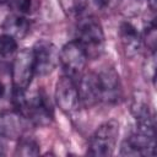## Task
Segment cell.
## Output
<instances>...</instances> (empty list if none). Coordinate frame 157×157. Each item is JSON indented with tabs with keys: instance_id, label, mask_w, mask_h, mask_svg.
<instances>
[{
	"instance_id": "1",
	"label": "cell",
	"mask_w": 157,
	"mask_h": 157,
	"mask_svg": "<svg viewBox=\"0 0 157 157\" xmlns=\"http://www.w3.org/2000/svg\"><path fill=\"white\" fill-rule=\"evenodd\" d=\"M12 103L17 112L37 125H47L53 120V107L44 91L27 96L26 91L13 90Z\"/></svg>"
},
{
	"instance_id": "2",
	"label": "cell",
	"mask_w": 157,
	"mask_h": 157,
	"mask_svg": "<svg viewBox=\"0 0 157 157\" xmlns=\"http://www.w3.org/2000/svg\"><path fill=\"white\" fill-rule=\"evenodd\" d=\"M76 40L85 49L88 59L98 58L104 49V32L99 21L91 15L78 17Z\"/></svg>"
},
{
	"instance_id": "3",
	"label": "cell",
	"mask_w": 157,
	"mask_h": 157,
	"mask_svg": "<svg viewBox=\"0 0 157 157\" xmlns=\"http://www.w3.org/2000/svg\"><path fill=\"white\" fill-rule=\"evenodd\" d=\"M119 123L114 119L101 124L90 139L88 155L97 157L112 156L119 137Z\"/></svg>"
},
{
	"instance_id": "4",
	"label": "cell",
	"mask_w": 157,
	"mask_h": 157,
	"mask_svg": "<svg viewBox=\"0 0 157 157\" xmlns=\"http://www.w3.org/2000/svg\"><path fill=\"white\" fill-rule=\"evenodd\" d=\"M121 156H155L156 155V129L136 126L135 130L123 141Z\"/></svg>"
},
{
	"instance_id": "5",
	"label": "cell",
	"mask_w": 157,
	"mask_h": 157,
	"mask_svg": "<svg viewBox=\"0 0 157 157\" xmlns=\"http://www.w3.org/2000/svg\"><path fill=\"white\" fill-rule=\"evenodd\" d=\"M88 56L81 44L75 39L70 40L59 52V63L63 66L64 74L74 78L76 82L85 74Z\"/></svg>"
},
{
	"instance_id": "6",
	"label": "cell",
	"mask_w": 157,
	"mask_h": 157,
	"mask_svg": "<svg viewBox=\"0 0 157 157\" xmlns=\"http://www.w3.org/2000/svg\"><path fill=\"white\" fill-rule=\"evenodd\" d=\"M36 74L34 69V56L32 49H22L17 53L12 63V86L13 90L26 91L32 82L33 75Z\"/></svg>"
},
{
	"instance_id": "7",
	"label": "cell",
	"mask_w": 157,
	"mask_h": 157,
	"mask_svg": "<svg viewBox=\"0 0 157 157\" xmlns=\"http://www.w3.org/2000/svg\"><path fill=\"white\" fill-rule=\"evenodd\" d=\"M34 56V69L36 74L39 76H47L52 74L59 63V49L56 45L49 40L40 39L34 43L33 48Z\"/></svg>"
},
{
	"instance_id": "8",
	"label": "cell",
	"mask_w": 157,
	"mask_h": 157,
	"mask_svg": "<svg viewBox=\"0 0 157 157\" xmlns=\"http://www.w3.org/2000/svg\"><path fill=\"white\" fill-rule=\"evenodd\" d=\"M55 102L66 114H72L80 105L77 82L67 75H63L55 85Z\"/></svg>"
},
{
	"instance_id": "9",
	"label": "cell",
	"mask_w": 157,
	"mask_h": 157,
	"mask_svg": "<svg viewBox=\"0 0 157 157\" xmlns=\"http://www.w3.org/2000/svg\"><path fill=\"white\" fill-rule=\"evenodd\" d=\"M101 92V103L115 104L123 94L121 82L118 72L113 67H105L97 72Z\"/></svg>"
},
{
	"instance_id": "10",
	"label": "cell",
	"mask_w": 157,
	"mask_h": 157,
	"mask_svg": "<svg viewBox=\"0 0 157 157\" xmlns=\"http://www.w3.org/2000/svg\"><path fill=\"white\" fill-rule=\"evenodd\" d=\"M26 118L17 110L0 113V139L18 140L26 130Z\"/></svg>"
},
{
	"instance_id": "11",
	"label": "cell",
	"mask_w": 157,
	"mask_h": 157,
	"mask_svg": "<svg viewBox=\"0 0 157 157\" xmlns=\"http://www.w3.org/2000/svg\"><path fill=\"white\" fill-rule=\"evenodd\" d=\"M119 38L126 58L137 56L142 49V37L137 28L129 21H124L119 26Z\"/></svg>"
},
{
	"instance_id": "12",
	"label": "cell",
	"mask_w": 157,
	"mask_h": 157,
	"mask_svg": "<svg viewBox=\"0 0 157 157\" xmlns=\"http://www.w3.org/2000/svg\"><path fill=\"white\" fill-rule=\"evenodd\" d=\"M80 103L86 107H92L101 103V92L97 72L83 74L77 81Z\"/></svg>"
},
{
	"instance_id": "13",
	"label": "cell",
	"mask_w": 157,
	"mask_h": 157,
	"mask_svg": "<svg viewBox=\"0 0 157 157\" xmlns=\"http://www.w3.org/2000/svg\"><path fill=\"white\" fill-rule=\"evenodd\" d=\"M130 112L136 121V126L155 129L153 113L151 110L148 99L145 93L139 92L134 94L131 99V104H130Z\"/></svg>"
},
{
	"instance_id": "14",
	"label": "cell",
	"mask_w": 157,
	"mask_h": 157,
	"mask_svg": "<svg viewBox=\"0 0 157 157\" xmlns=\"http://www.w3.org/2000/svg\"><path fill=\"white\" fill-rule=\"evenodd\" d=\"M2 29L4 33H7L16 39H22L29 32V21L25 17V15L11 13L5 18Z\"/></svg>"
},
{
	"instance_id": "15",
	"label": "cell",
	"mask_w": 157,
	"mask_h": 157,
	"mask_svg": "<svg viewBox=\"0 0 157 157\" xmlns=\"http://www.w3.org/2000/svg\"><path fill=\"white\" fill-rule=\"evenodd\" d=\"M39 152H40L39 144L33 137L21 136L18 139V144H17V147L15 151L16 156H25V157L38 156Z\"/></svg>"
},
{
	"instance_id": "16",
	"label": "cell",
	"mask_w": 157,
	"mask_h": 157,
	"mask_svg": "<svg viewBox=\"0 0 157 157\" xmlns=\"http://www.w3.org/2000/svg\"><path fill=\"white\" fill-rule=\"evenodd\" d=\"M156 22H155V18L150 20L148 23L145 26V29H144V34L141 36L142 37V42L147 45V48L150 49V52H156V38H157V34H156Z\"/></svg>"
},
{
	"instance_id": "17",
	"label": "cell",
	"mask_w": 157,
	"mask_h": 157,
	"mask_svg": "<svg viewBox=\"0 0 157 157\" xmlns=\"http://www.w3.org/2000/svg\"><path fill=\"white\" fill-rule=\"evenodd\" d=\"M17 50V39L7 33L0 34V55L6 58L15 54Z\"/></svg>"
},
{
	"instance_id": "18",
	"label": "cell",
	"mask_w": 157,
	"mask_h": 157,
	"mask_svg": "<svg viewBox=\"0 0 157 157\" xmlns=\"http://www.w3.org/2000/svg\"><path fill=\"white\" fill-rule=\"evenodd\" d=\"M6 2L15 13L20 15H27L32 9V0H7Z\"/></svg>"
},
{
	"instance_id": "19",
	"label": "cell",
	"mask_w": 157,
	"mask_h": 157,
	"mask_svg": "<svg viewBox=\"0 0 157 157\" xmlns=\"http://www.w3.org/2000/svg\"><path fill=\"white\" fill-rule=\"evenodd\" d=\"M144 74L147 80L153 81L156 75V52H150V55L144 63Z\"/></svg>"
},
{
	"instance_id": "20",
	"label": "cell",
	"mask_w": 157,
	"mask_h": 157,
	"mask_svg": "<svg viewBox=\"0 0 157 157\" xmlns=\"http://www.w3.org/2000/svg\"><path fill=\"white\" fill-rule=\"evenodd\" d=\"M90 4H92L97 9H101L102 10V9H105V7L109 6L110 0H88V6H90Z\"/></svg>"
},
{
	"instance_id": "21",
	"label": "cell",
	"mask_w": 157,
	"mask_h": 157,
	"mask_svg": "<svg viewBox=\"0 0 157 157\" xmlns=\"http://www.w3.org/2000/svg\"><path fill=\"white\" fill-rule=\"evenodd\" d=\"M4 93H5V86H4L2 81L0 80V98L4 96Z\"/></svg>"
},
{
	"instance_id": "22",
	"label": "cell",
	"mask_w": 157,
	"mask_h": 157,
	"mask_svg": "<svg viewBox=\"0 0 157 157\" xmlns=\"http://www.w3.org/2000/svg\"><path fill=\"white\" fill-rule=\"evenodd\" d=\"M7 0H0V5H2V4H5Z\"/></svg>"
}]
</instances>
